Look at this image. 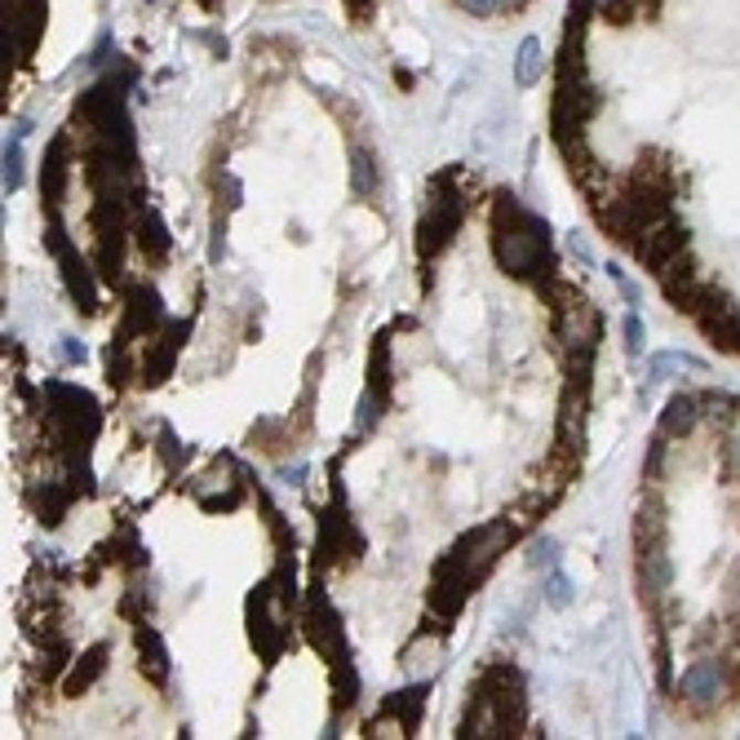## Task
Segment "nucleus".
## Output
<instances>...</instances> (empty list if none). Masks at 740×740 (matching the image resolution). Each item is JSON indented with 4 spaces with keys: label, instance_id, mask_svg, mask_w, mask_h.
<instances>
[{
    "label": "nucleus",
    "instance_id": "nucleus-11",
    "mask_svg": "<svg viewBox=\"0 0 740 740\" xmlns=\"http://www.w3.org/2000/svg\"><path fill=\"white\" fill-rule=\"evenodd\" d=\"M302 634L310 638L315 652H324V656H332V660H346V656H350V652H346L341 621H337V612L328 607L324 594H310V603H306V612H302Z\"/></svg>",
    "mask_w": 740,
    "mask_h": 740
},
{
    "label": "nucleus",
    "instance_id": "nucleus-19",
    "mask_svg": "<svg viewBox=\"0 0 740 740\" xmlns=\"http://www.w3.org/2000/svg\"><path fill=\"white\" fill-rule=\"evenodd\" d=\"M391 337L378 332L373 350H368V395H378L382 404H391Z\"/></svg>",
    "mask_w": 740,
    "mask_h": 740
},
{
    "label": "nucleus",
    "instance_id": "nucleus-4",
    "mask_svg": "<svg viewBox=\"0 0 740 740\" xmlns=\"http://www.w3.org/2000/svg\"><path fill=\"white\" fill-rule=\"evenodd\" d=\"M120 297H125V310H120V332H116V341L151 337V332H160V328L169 324V315H165V306H160V293H156L147 279H129V284L120 288Z\"/></svg>",
    "mask_w": 740,
    "mask_h": 740
},
{
    "label": "nucleus",
    "instance_id": "nucleus-17",
    "mask_svg": "<svg viewBox=\"0 0 740 740\" xmlns=\"http://www.w3.org/2000/svg\"><path fill=\"white\" fill-rule=\"evenodd\" d=\"M134 231H138V249H142L151 262H165V257H169L173 240H169V231H165V222H160L156 209H134Z\"/></svg>",
    "mask_w": 740,
    "mask_h": 740
},
{
    "label": "nucleus",
    "instance_id": "nucleus-30",
    "mask_svg": "<svg viewBox=\"0 0 740 740\" xmlns=\"http://www.w3.org/2000/svg\"><path fill=\"white\" fill-rule=\"evenodd\" d=\"M740 400L736 395H727V391H709V395H700V413L709 417V422H731V409H736Z\"/></svg>",
    "mask_w": 740,
    "mask_h": 740
},
{
    "label": "nucleus",
    "instance_id": "nucleus-5",
    "mask_svg": "<svg viewBox=\"0 0 740 740\" xmlns=\"http://www.w3.org/2000/svg\"><path fill=\"white\" fill-rule=\"evenodd\" d=\"M515 541H519V532H515L506 519H493V524H484V528H475V532H466V537L457 541V550H462L466 563H471L475 585H484V581L493 577V568L501 563V554H506Z\"/></svg>",
    "mask_w": 740,
    "mask_h": 740
},
{
    "label": "nucleus",
    "instance_id": "nucleus-35",
    "mask_svg": "<svg viewBox=\"0 0 740 740\" xmlns=\"http://www.w3.org/2000/svg\"><path fill=\"white\" fill-rule=\"evenodd\" d=\"M554 550H559V546H554L550 537H537V541H532L528 563H532V568H554Z\"/></svg>",
    "mask_w": 740,
    "mask_h": 740
},
{
    "label": "nucleus",
    "instance_id": "nucleus-14",
    "mask_svg": "<svg viewBox=\"0 0 740 740\" xmlns=\"http://www.w3.org/2000/svg\"><path fill=\"white\" fill-rule=\"evenodd\" d=\"M669 541V519H665V501L652 493L643 497V506L634 510V550H647V546H665Z\"/></svg>",
    "mask_w": 740,
    "mask_h": 740
},
{
    "label": "nucleus",
    "instance_id": "nucleus-43",
    "mask_svg": "<svg viewBox=\"0 0 740 740\" xmlns=\"http://www.w3.org/2000/svg\"><path fill=\"white\" fill-rule=\"evenodd\" d=\"M532 0H501V14H524Z\"/></svg>",
    "mask_w": 740,
    "mask_h": 740
},
{
    "label": "nucleus",
    "instance_id": "nucleus-32",
    "mask_svg": "<svg viewBox=\"0 0 740 740\" xmlns=\"http://www.w3.org/2000/svg\"><path fill=\"white\" fill-rule=\"evenodd\" d=\"M23 187V138L14 134V142L6 147V191Z\"/></svg>",
    "mask_w": 740,
    "mask_h": 740
},
{
    "label": "nucleus",
    "instance_id": "nucleus-8",
    "mask_svg": "<svg viewBox=\"0 0 740 740\" xmlns=\"http://www.w3.org/2000/svg\"><path fill=\"white\" fill-rule=\"evenodd\" d=\"M550 332H554V350L559 355H577V350H599V337H603V319L594 310L590 297H581L577 306L550 315Z\"/></svg>",
    "mask_w": 740,
    "mask_h": 740
},
{
    "label": "nucleus",
    "instance_id": "nucleus-13",
    "mask_svg": "<svg viewBox=\"0 0 740 740\" xmlns=\"http://www.w3.org/2000/svg\"><path fill=\"white\" fill-rule=\"evenodd\" d=\"M634 572H638V599H643V607H656V603H665V599H669L674 563H669L665 546L634 550Z\"/></svg>",
    "mask_w": 740,
    "mask_h": 740
},
{
    "label": "nucleus",
    "instance_id": "nucleus-33",
    "mask_svg": "<svg viewBox=\"0 0 740 740\" xmlns=\"http://www.w3.org/2000/svg\"><path fill=\"white\" fill-rule=\"evenodd\" d=\"M546 603L550 607H568L572 603V585H568V577L559 568H546Z\"/></svg>",
    "mask_w": 740,
    "mask_h": 740
},
{
    "label": "nucleus",
    "instance_id": "nucleus-47",
    "mask_svg": "<svg viewBox=\"0 0 740 740\" xmlns=\"http://www.w3.org/2000/svg\"><path fill=\"white\" fill-rule=\"evenodd\" d=\"M200 6H204V10H218V6H222V0H200Z\"/></svg>",
    "mask_w": 740,
    "mask_h": 740
},
{
    "label": "nucleus",
    "instance_id": "nucleus-22",
    "mask_svg": "<svg viewBox=\"0 0 740 740\" xmlns=\"http://www.w3.org/2000/svg\"><path fill=\"white\" fill-rule=\"evenodd\" d=\"M350 191L355 195H373L378 191V160L368 151V142H350Z\"/></svg>",
    "mask_w": 740,
    "mask_h": 740
},
{
    "label": "nucleus",
    "instance_id": "nucleus-44",
    "mask_svg": "<svg viewBox=\"0 0 740 740\" xmlns=\"http://www.w3.org/2000/svg\"><path fill=\"white\" fill-rule=\"evenodd\" d=\"M568 244H572V257H577V262H590V249H585V240H577V235H572Z\"/></svg>",
    "mask_w": 740,
    "mask_h": 740
},
{
    "label": "nucleus",
    "instance_id": "nucleus-10",
    "mask_svg": "<svg viewBox=\"0 0 740 740\" xmlns=\"http://www.w3.org/2000/svg\"><path fill=\"white\" fill-rule=\"evenodd\" d=\"M72 151H76V138L72 129L54 134L50 147H45V165H41V195L50 204V218H59V204L67 195V182H72Z\"/></svg>",
    "mask_w": 740,
    "mask_h": 740
},
{
    "label": "nucleus",
    "instance_id": "nucleus-29",
    "mask_svg": "<svg viewBox=\"0 0 740 740\" xmlns=\"http://www.w3.org/2000/svg\"><path fill=\"white\" fill-rule=\"evenodd\" d=\"M262 510H266V532H271V541H275V550L279 554H293V528L284 524V515L262 497Z\"/></svg>",
    "mask_w": 740,
    "mask_h": 740
},
{
    "label": "nucleus",
    "instance_id": "nucleus-49",
    "mask_svg": "<svg viewBox=\"0 0 740 740\" xmlns=\"http://www.w3.org/2000/svg\"><path fill=\"white\" fill-rule=\"evenodd\" d=\"M147 6H156V0H147Z\"/></svg>",
    "mask_w": 740,
    "mask_h": 740
},
{
    "label": "nucleus",
    "instance_id": "nucleus-34",
    "mask_svg": "<svg viewBox=\"0 0 740 740\" xmlns=\"http://www.w3.org/2000/svg\"><path fill=\"white\" fill-rule=\"evenodd\" d=\"M120 612H125L129 621H138L142 612H151V594H147V590H129V594L120 599ZM138 625H142V621H138Z\"/></svg>",
    "mask_w": 740,
    "mask_h": 740
},
{
    "label": "nucleus",
    "instance_id": "nucleus-39",
    "mask_svg": "<svg viewBox=\"0 0 740 740\" xmlns=\"http://www.w3.org/2000/svg\"><path fill=\"white\" fill-rule=\"evenodd\" d=\"M607 275H612V279H616V288H621V297H625V302H630V306H634V302H638V288H634V284H630V279H625V271H621V266H607Z\"/></svg>",
    "mask_w": 740,
    "mask_h": 740
},
{
    "label": "nucleus",
    "instance_id": "nucleus-6",
    "mask_svg": "<svg viewBox=\"0 0 740 740\" xmlns=\"http://www.w3.org/2000/svg\"><path fill=\"white\" fill-rule=\"evenodd\" d=\"M691 249V231L674 218V213H665L660 222H652L634 244H630V253H634V262L638 266H647L652 275L665 266V262H674L678 253H687Z\"/></svg>",
    "mask_w": 740,
    "mask_h": 740
},
{
    "label": "nucleus",
    "instance_id": "nucleus-48",
    "mask_svg": "<svg viewBox=\"0 0 740 740\" xmlns=\"http://www.w3.org/2000/svg\"><path fill=\"white\" fill-rule=\"evenodd\" d=\"M594 6H607V0H594Z\"/></svg>",
    "mask_w": 740,
    "mask_h": 740
},
{
    "label": "nucleus",
    "instance_id": "nucleus-26",
    "mask_svg": "<svg viewBox=\"0 0 740 740\" xmlns=\"http://www.w3.org/2000/svg\"><path fill=\"white\" fill-rule=\"evenodd\" d=\"M669 368H687V373H705V359H696V355H678V350H669V355H656V359H647V382H660Z\"/></svg>",
    "mask_w": 740,
    "mask_h": 740
},
{
    "label": "nucleus",
    "instance_id": "nucleus-27",
    "mask_svg": "<svg viewBox=\"0 0 740 740\" xmlns=\"http://www.w3.org/2000/svg\"><path fill=\"white\" fill-rule=\"evenodd\" d=\"M156 453H160L165 471H169V475H178V471L187 466V453H191V448H182V440H178L169 426H160V448H156Z\"/></svg>",
    "mask_w": 740,
    "mask_h": 740
},
{
    "label": "nucleus",
    "instance_id": "nucleus-3",
    "mask_svg": "<svg viewBox=\"0 0 740 740\" xmlns=\"http://www.w3.org/2000/svg\"><path fill=\"white\" fill-rule=\"evenodd\" d=\"M678 691H683V700H687V709H691L696 718H709V713H718V705H722L736 687H731V678H727V665H722L718 656H705V660H691V665L683 669Z\"/></svg>",
    "mask_w": 740,
    "mask_h": 740
},
{
    "label": "nucleus",
    "instance_id": "nucleus-42",
    "mask_svg": "<svg viewBox=\"0 0 740 740\" xmlns=\"http://www.w3.org/2000/svg\"><path fill=\"white\" fill-rule=\"evenodd\" d=\"M306 479V466H284L279 471V484H302Z\"/></svg>",
    "mask_w": 740,
    "mask_h": 740
},
{
    "label": "nucleus",
    "instance_id": "nucleus-23",
    "mask_svg": "<svg viewBox=\"0 0 740 740\" xmlns=\"http://www.w3.org/2000/svg\"><path fill=\"white\" fill-rule=\"evenodd\" d=\"M72 493L76 488H59V484H45V488H32L28 493V501L41 510V519L54 528V524H63V515H67V506H72Z\"/></svg>",
    "mask_w": 740,
    "mask_h": 740
},
{
    "label": "nucleus",
    "instance_id": "nucleus-45",
    "mask_svg": "<svg viewBox=\"0 0 740 740\" xmlns=\"http://www.w3.org/2000/svg\"><path fill=\"white\" fill-rule=\"evenodd\" d=\"M727 585H731V607H736V603H740V563L731 568V581H727Z\"/></svg>",
    "mask_w": 740,
    "mask_h": 740
},
{
    "label": "nucleus",
    "instance_id": "nucleus-15",
    "mask_svg": "<svg viewBox=\"0 0 740 740\" xmlns=\"http://www.w3.org/2000/svg\"><path fill=\"white\" fill-rule=\"evenodd\" d=\"M134 647H138V669L156 683V687H165L169 683V652H165V638L156 634V630H147V625H138V634H134Z\"/></svg>",
    "mask_w": 740,
    "mask_h": 740
},
{
    "label": "nucleus",
    "instance_id": "nucleus-46",
    "mask_svg": "<svg viewBox=\"0 0 740 740\" xmlns=\"http://www.w3.org/2000/svg\"><path fill=\"white\" fill-rule=\"evenodd\" d=\"M395 85H404V89H413V72H404V67H395Z\"/></svg>",
    "mask_w": 740,
    "mask_h": 740
},
{
    "label": "nucleus",
    "instance_id": "nucleus-16",
    "mask_svg": "<svg viewBox=\"0 0 740 740\" xmlns=\"http://www.w3.org/2000/svg\"><path fill=\"white\" fill-rule=\"evenodd\" d=\"M107 656H112L107 643H94V647L67 669V678H63V696H81V691H89V687L107 674Z\"/></svg>",
    "mask_w": 740,
    "mask_h": 740
},
{
    "label": "nucleus",
    "instance_id": "nucleus-2",
    "mask_svg": "<svg viewBox=\"0 0 740 740\" xmlns=\"http://www.w3.org/2000/svg\"><path fill=\"white\" fill-rule=\"evenodd\" d=\"M479 585H475V577H471V563H466V554L453 546L448 554H440V563H435V577H431V594H426V603L435 607V616L448 625V621H457L462 616V607L471 603V594H475Z\"/></svg>",
    "mask_w": 740,
    "mask_h": 740
},
{
    "label": "nucleus",
    "instance_id": "nucleus-31",
    "mask_svg": "<svg viewBox=\"0 0 740 740\" xmlns=\"http://www.w3.org/2000/svg\"><path fill=\"white\" fill-rule=\"evenodd\" d=\"M382 409H387V404H382L378 395H368V391H363V400H359V409H355V431L368 435V431H373V426L382 422Z\"/></svg>",
    "mask_w": 740,
    "mask_h": 740
},
{
    "label": "nucleus",
    "instance_id": "nucleus-25",
    "mask_svg": "<svg viewBox=\"0 0 740 740\" xmlns=\"http://www.w3.org/2000/svg\"><path fill=\"white\" fill-rule=\"evenodd\" d=\"M288 435H293V422H257L249 440H253V448H262V453H284V448H293Z\"/></svg>",
    "mask_w": 740,
    "mask_h": 740
},
{
    "label": "nucleus",
    "instance_id": "nucleus-24",
    "mask_svg": "<svg viewBox=\"0 0 740 740\" xmlns=\"http://www.w3.org/2000/svg\"><path fill=\"white\" fill-rule=\"evenodd\" d=\"M332 696H337V709L346 713L350 705H355V696H359V669L350 665V656L346 660H332Z\"/></svg>",
    "mask_w": 740,
    "mask_h": 740
},
{
    "label": "nucleus",
    "instance_id": "nucleus-20",
    "mask_svg": "<svg viewBox=\"0 0 740 740\" xmlns=\"http://www.w3.org/2000/svg\"><path fill=\"white\" fill-rule=\"evenodd\" d=\"M546 67H550V63H546V45H541V36H528V41L519 45V54H515V85H519V89H532V85L541 81Z\"/></svg>",
    "mask_w": 740,
    "mask_h": 740
},
{
    "label": "nucleus",
    "instance_id": "nucleus-7",
    "mask_svg": "<svg viewBox=\"0 0 740 740\" xmlns=\"http://www.w3.org/2000/svg\"><path fill=\"white\" fill-rule=\"evenodd\" d=\"M45 244H50V253L59 257L63 279H67V293L76 297V306H81L85 315H94V310H98V279H94V271L81 262V253L72 249V240H67V231H63V222H59V218L50 222Z\"/></svg>",
    "mask_w": 740,
    "mask_h": 740
},
{
    "label": "nucleus",
    "instance_id": "nucleus-28",
    "mask_svg": "<svg viewBox=\"0 0 740 740\" xmlns=\"http://www.w3.org/2000/svg\"><path fill=\"white\" fill-rule=\"evenodd\" d=\"M669 444V435L665 431H656V440L647 444V457H643V484H660V475H665V448Z\"/></svg>",
    "mask_w": 740,
    "mask_h": 740
},
{
    "label": "nucleus",
    "instance_id": "nucleus-36",
    "mask_svg": "<svg viewBox=\"0 0 740 740\" xmlns=\"http://www.w3.org/2000/svg\"><path fill=\"white\" fill-rule=\"evenodd\" d=\"M625 350H630V355H643V324H638L634 310L625 315Z\"/></svg>",
    "mask_w": 740,
    "mask_h": 740
},
{
    "label": "nucleus",
    "instance_id": "nucleus-40",
    "mask_svg": "<svg viewBox=\"0 0 740 740\" xmlns=\"http://www.w3.org/2000/svg\"><path fill=\"white\" fill-rule=\"evenodd\" d=\"M63 359H67V363H85V346H81L76 337H63Z\"/></svg>",
    "mask_w": 740,
    "mask_h": 740
},
{
    "label": "nucleus",
    "instance_id": "nucleus-41",
    "mask_svg": "<svg viewBox=\"0 0 740 740\" xmlns=\"http://www.w3.org/2000/svg\"><path fill=\"white\" fill-rule=\"evenodd\" d=\"M226 226H213V249H209V262H222V253H226Z\"/></svg>",
    "mask_w": 740,
    "mask_h": 740
},
{
    "label": "nucleus",
    "instance_id": "nucleus-1",
    "mask_svg": "<svg viewBox=\"0 0 740 740\" xmlns=\"http://www.w3.org/2000/svg\"><path fill=\"white\" fill-rule=\"evenodd\" d=\"M488 231H493V257L506 275L541 284L546 275L559 271L554 253H550V222L541 213H532L519 195L497 191L488 204Z\"/></svg>",
    "mask_w": 740,
    "mask_h": 740
},
{
    "label": "nucleus",
    "instance_id": "nucleus-21",
    "mask_svg": "<svg viewBox=\"0 0 740 740\" xmlns=\"http://www.w3.org/2000/svg\"><path fill=\"white\" fill-rule=\"evenodd\" d=\"M426 683H413V687H404V691H395V696H387L382 700V709H391L395 718H404V727H409V736L417 731V722H422V709H426Z\"/></svg>",
    "mask_w": 740,
    "mask_h": 740
},
{
    "label": "nucleus",
    "instance_id": "nucleus-9",
    "mask_svg": "<svg viewBox=\"0 0 740 740\" xmlns=\"http://www.w3.org/2000/svg\"><path fill=\"white\" fill-rule=\"evenodd\" d=\"M363 554V537L355 532V524L341 510H324L319 515V546H315V563L319 568H346Z\"/></svg>",
    "mask_w": 740,
    "mask_h": 740
},
{
    "label": "nucleus",
    "instance_id": "nucleus-37",
    "mask_svg": "<svg viewBox=\"0 0 740 740\" xmlns=\"http://www.w3.org/2000/svg\"><path fill=\"white\" fill-rule=\"evenodd\" d=\"M457 6H462L466 14H475V19H493V14H501V0H457Z\"/></svg>",
    "mask_w": 740,
    "mask_h": 740
},
{
    "label": "nucleus",
    "instance_id": "nucleus-12",
    "mask_svg": "<svg viewBox=\"0 0 740 740\" xmlns=\"http://www.w3.org/2000/svg\"><path fill=\"white\" fill-rule=\"evenodd\" d=\"M187 332H191V324L187 319H169L165 328H160V337L151 341V350H147V359H142V387H160L169 373H173V363H178V350L187 346Z\"/></svg>",
    "mask_w": 740,
    "mask_h": 740
},
{
    "label": "nucleus",
    "instance_id": "nucleus-38",
    "mask_svg": "<svg viewBox=\"0 0 740 740\" xmlns=\"http://www.w3.org/2000/svg\"><path fill=\"white\" fill-rule=\"evenodd\" d=\"M341 6H346L350 23H368V19H373V0H341Z\"/></svg>",
    "mask_w": 740,
    "mask_h": 740
},
{
    "label": "nucleus",
    "instance_id": "nucleus-18",
    "mask_svg": "<svg viewBox=\"0 0 740 740\" xmlns=\"http://www.w3.org/2000/svg\"><path fill=\"white\" fill-rule=\"evenodd\" d=\"M700 395H674L669 404H665V413H660V431L669 435V440H687L696 426H700Z\"/></svg>",
    "mask_w": 740,
    "mask_h": 740
}]
</instances>
